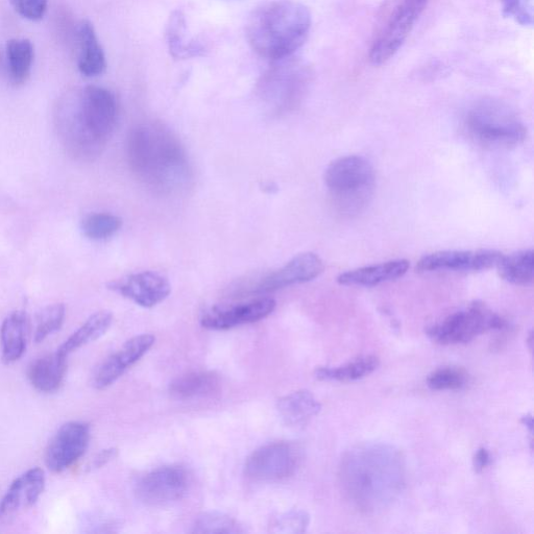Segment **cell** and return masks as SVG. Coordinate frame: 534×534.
Instances as JSON below:
<instances>
[{"instance_id":"obj_24","label":"cell","mask_w":534,"mask_h":534,"mask_svg":"<svg viewBox=\"0 0 534 534\" xmlns=\"http://www.w3.org/2000/svg\"><path fill=\"white\" fill-rule=\"evenodd\" d=\"M221 378L213 372H193L175 379L169 392L181 400L207 398L220 391Z\"/></svg>"},{"instance_id":"obj_8","label":"cell","mask_w":534,"mask_h":534,"mask_svg":"<svg viewBox=\"0 0 534 534\" xmlns=\"http://www.w3.org/2000/svg\"><path fill=\"white\" fill-rule=\"evenodd\" d=\"M505 320L482 302H473L468 308L457 311L428 329V335L441 345L466 344L483 333L500 330Z\"/></svg>"},{"instance_id":"obj_29","label":"cell","mask_w":534,"mask_h":534,"mask_svg":"<svg viewBox=\"0 0 534 534\" xmlns=\"http://www.w3.org/2000/svg\"><path fill=\"white\" fill-rule=\"evenodd\" d=\"M379 358L363 356L338 368H320L315 377L323 381L351 382L369 376L379 367Z\"/></svg>"},{"instance_id":"obj_36","label":"cell","mask_w":534,"mask_h":534,"mask_svg":"<svg viewBox=\"0 0 534 534\" xmlns=\"http://www.w3.org/2000/svg\"><path fill=\"white\" fill-rule=\"evenodd\" d=\"M15 11L31 21L41 20L47 11V0H10Z\"/></svg>"},{"instance_id":"obj_1","label":"cell","mask_w":534,"mask_h":534,"mask_svg":"<svg viewBox=\"0 0 534 534\" xmlns=\"http://www.w3.org/2000/svg\"><path fill=\"white\" fill-rule=\"evenodd\" d=\"M117 115L115 96L106 88L88 86L63 96L55 124L69 156L87 161L100 155L115 129Z\"/></svg>"},{"instance_id":"obj_27","label":"cell","mask_w":534,"mask_h":534,"mask_svg":"<svg viewBox=\"0 0 534 534\" xmlns=\"http://www.w3.org/2000/svg\"><path fill=\"white\" fill-rule=\"evenodd\" d=\"M35 51L28 39H12L7 44L10 81L15 86L26 84L31 76Z\"/></svg>"},{"instance_id":"obj_39","label":"cell","mask_w":534,"mask_h":534,"mask_svg":"<svg viewBox=\"0 0 534 534\" xmlns=\"http://www.w3.org/2000/svg\"><path fill=\"white\" fill-rule=\"evenodd\" d=\"M522 422L529 428L530 432H532L533 420L531 416L524 417Z\"/></svg>"},{"instance_id":"obj_12","label":"cell","mask_w":534,"mask_h":534,"mask_svg":"<svg viewBox=\"0 0 534 534\" xmlns=\"http://www.w3.org/2000/svg\"><path fill=\"white\" fill-rule=\"evenodd\" d=\"M90 442V427L82 422L63 425L48 445L45 464L55 473H62L85 454Z\"/></svg>"},{"instance_id":"obj_6","label":"cell","mask_w":534,"mask_h":534,"mask_svg":"<svg viewBox=\"0 0 534 534\" xmlns=\"http://www.w3.org/2000/svg\"><path fill=\"white\" fill-rule=\"evenodd\" d=\"M325 183L339 210L348 214L358 213L369 204L373 196L374 168L362 157H342L326 169Z\"/></svg>"},{"instance_id":"obj_17","label":"cell","mask_w":534,"mask_h":534,"mask_svg":"<svg viewBox=\"0 0 534 534\" xmlns=\"http://www.w3.org/2000/svg\"><path fill=\"white\" fill-rule=\"evenodd\" d=\"M325 270L323 260L313 253H304L291 259L279 271L265 278L258 287L259 293H271L287 286L309 282Z\"/></svg>"},{"instance_id":"obj_34","label":"cell","mask_w":534,"mask_h":534,"mask_svg":"<svg viewBox=\"0 0 534 534\" xmlns=\"http://www.w3.org/2000/svg\"><path fill=\"white\" fill-rule=\"evenodd\" d=\"M506 17L515 20L523 27H533V0H500Z\"/></svg>"},{"instance_id":"obj_28","label":"cell","mask_w":534,"mask_h":534,"mask_svg":"<svg viewBox=\"0 0 534 534\" xmlns=\"http://www.w3.org/2000/svg\"><path fill=\"white\" fill-rule=\"evenodd\" d=\"M500 277L508 283L526 286L533 282L534 253L525 250L501 256L497 265Z\"/></svg>"},{"instance_id":"obj_19","label":"cell","mask_w":534,"mask_h":534,"mask_svg":"<svg viewBox=\"0 0 534 534\" xmlns=\"http://www.w3.org/2000/svg\"><path fill=\"white\" fill-rule=\"evenodd\" d=\"M79 59L81 74L87 78L99 77L107 68L106 55L97 38L93 24L83 20L78 28Z\"/></svg>"},{"instance_id":"obj_14","label":"cell","mask_w":534,"mask_h":534,"mask_svg":"<svg viewBox=\"0 0 534 534\" xmlns=\"http://www.w3.org/2000/svg\"><path fill=\"white\" fill-rule=\"evenodd\" d=\"M108 287L143 308H153L159 305L172 293V285L168 279L151 271L115 280Z\"/></svg>"},{"instance_id":"obj_37","label":"cell","mask_w":534,"mask_h":534,"mask_svg":"<svg viewBox=\"0 0 534 534\" xmlns=\"http://www.w3.org/2000/svg\"><path fill=\"white\" fill-rule=\"evenodd\" d=\"M475 472L480 473L491 463V456L487 449L480 448L474 456Z\"/></svg>"},{"instance_id":"obj_33","label":"cell","mask_w":534,"mask_h":534,"mask_svg":"<svg viewBox=\"0 0 534 534\" xmlns=\"http://www.w3.org/2000/svg\"><path fill=\"white\" fill-rule=\"evenodd\" d=\"M466 382L464 372L451 368L435 371L427 379V384L433 391H457L463 388Z\"/></svg>"},{"instance_id":"obj_15","label":"cell","mask_w":534,"mask_h":534,"mask_svg":"<svg viewBox=\"0 0 534 534\" xmlns=\"http://www.w3.org/2000/svg\"><path fill=\"white\" fill-rule=\"evenodd\" d=\"M501 256V253L493 250L435 252L423 257L416 270L419 273L480 272L496 266Z\"/></svg>"},{"instance_id":"obj_11","label":"cell","mask_w":534,"mask_h":534,"mask_svg":"<svg viewBox=\"0 0 534 534\" xmlns=\"http://www.w3.org/2000/svg\"><path fill=\"white\" fill-rule=\"evenodd\" d=\"M188 489L187 471L171 466L156 469L141 477L136 484L135 494L144 504L160 506L181 500Z\"/></svg>"},{"instance_id":"obj_31","label":"cell","mask_w":534,"mask_h":534,"mask_svg":"<svg viewBox=\"0 0 534 534\" xmlns=\"http://www.w3.org/2000/svg\"><path fill=\"white\" fill-rule=\"evenodd\" d=\"M66 309L63 304L45 307L37 315L35 341L42 343L44 339L61 329L65 321Z\"/></svg>"},{"instance_id":"obj_10","label":"cell","mask_w":534,"mask_h":534,"mask_svg":"<svg viewBox=\"0 0 534 534\" xmlns=\"http://www.w3.org/2000/svg\"><path fill=\"white\" fill-rule=\"evenodd\" d=\"M300 463L299 448L275 443L256 450L247 460L246 474L257 481H277L293 475Z\"/></svg>"},{"instance_id":"obj_23","label":"cell","mask_w":534,"mask_h":534,"mask_svg":"<svg viewBox=\"0 0 534 534\" xmlns=\"http://www.w3.org/2000/svg\"><path fill=\"white\" fill-rule=\"evenodd\" d=\"M165 38L168 51L177 60L200 57L205 54V45L199 40H187V22L184 13L174 11L169 16Z\"/></svg>"},{"instance_id":"obj_18","label":"cell","mask_w":534,"mask_h":534,"mask_svg":"<svg viewBox=\"0 0 534 534\" xmlns=\"http://www.w3.org/2000/svg\"><path fill=\"white\" fill-rule=\"evenodd\" d=\"M45 488V475L39 468L23 473L11 484L0 501V517L6 518L27 511L38 501Z\"/></svg>"},{"instance_id":"obj_32","label":"cell","mask_w":534,"mask_h":534,"mask_svg":"<svg viewBox=\"0 0 534 534\" xmlns=\"http://www.w3.org/2000/svg\"><path fill=\"white\" fill-rule=\"evenodd\" d=\"M194 533H227L245 532L244 528L233 518L220 513H207L199 517L193 525Z\"/></svg>"},{"instance_id":"obj_21","label":"cell","mask_w":534,"mask_h":534,"mask_svg":"<svg viewBox=\"0 0 534 534\" xmlns=\"http://www.w3.org/2000/svg\"><path fill=\"white\" fill-rule=\"evenodd\" d=\"M409 269V262L404 259L388 261L361 269L349 271L337 278V282L347 286H376L404 276Z\"/></svg>"},{"instance_id":"obj_25","label":"cell","mask_w":534,"mask_h":534,"mask_svg":"<svg viewBox=\"0 0 534 534\" xmlns=\"http://www.w3.org/2000/svg\"><path fill=\"white\" fill-rule=\"evenodd\" d=\"M277 408L287 425L301 427L318 416L322 406L310 392L303 390L279 399Z\"/></svg>"},{"instance_id":"obj_16","label":"cell","mask_w":534,"mask_h":534,"mask_svg":"<svg viewBox=\"0 0 534 534\" xmlns=\"http://www.w3.org/2000/svg\"><path fill=\"white\" fill-rule=\"evenodd\" d=\"M155 341V337L151 334L131 338L123 348L107 358L97 369L93 378L94 387L97 390H105L114 384L152 349Z\"/></svg>"},{"instance_id":"obj_7","label":"cell","mask_w":534,"mask_h":534,"mask_svg":"<svg viewBox=\"0 0 534 534\" xmlns=\"http://www.w3.org/2000/svg\"><path fill=\"white\" fill-rule=\"evenodd\" d=\"M309 80V69L293 56L273 62L260 78L257 93L267 106L285 112L300 104Z\"/></svg>"},{"instance_id":"obj_20","label":"cell","mask_w":534,"mask_h":534,"mask_svg":"<svg viewBox=\"0 0 534 534\" xmlns=\"http://www.w3.org/2000/svg\"><path fill=\"white\" fill-rule=\"evenodd\" d=\"M30 331L31 323L27 312L15 311L4 321L0 341L6 363H14L26 353Z\"/></svg>"},{"instance_id":"obj_22","label":"cell","mask_w":534,"mask_h":534,"mask_svg":"<svg viewBox=\"0 0 534 534\" xmlns=\"http://www.w3.org/2000/svg\"><path fill=\"white\" fill-rule=\"evenodd\" d=\"M67 370V357L59 352L35 360L29 369L31 384L40 393L52 394L61 387Z\"/></svg>"},{"instance_id":"obj_26","label":"cell","mask_w":534,"mask_h":534,"mask_svg":"<svg viewBox=\"0 0 534 534\" xmlns=\"http://www.w3.org/2000/svg\"><path fill=\"white\" fill-rule=\"evenodd\" d=\"M113 315L109 311H99L91 317L61 346L58 352L68 357L71 353L97 341L111 327Z\"/></svg>"},{"instance_id":"obj_13","label":"cell","mask_w":534,"mask_h":534,"mask_svg":"<svg viewBox=\"0 0 534 534\" xmlns=\"http://www.w3.org/2000/svg\"><path fill=\"white\" fill-rule=\"evenodd\" d=\"M275 308L276 302L272 298H260L228 306H215L203 315L201 324L209 330H228L259 322L269 317Z\"/></svg>"},{"instance_id":"obj_4","label":"cell","mask_w":534,"mask_h":534,"mask_svg":"<svg viewBox=\"0 0 534 534\" xmlns=\"http://www.w3.org/2000/svg\"><path fill=\"white\" fill-rule=\"evenodd\" d=\"M311 29L309 10L296 0H270L249 16L247 38L252 50L271 62L293 57Z\"/></svg>"},{"instance_id":"obj_5","label":"cell","mask_w":534,"mask_h":534,"mask_svg":"<svg viewBox=\"0 0 534 534\" xmlns=\"http://www.w3.org/2000/svg\"><path fill=\"white\" fill-rule=\"evenodd\" d=\"M464 126L471 139L489 149L518 147L527 137L519 116L495 101H482L466 114Z\"/></svg>"},{"instance_id":"obj_2","label":"cell","mask_w":534,"mask_h":534,"mask_svg":"<svg viewBox=\"0 0 534 534\" xmlns=\"http://www.w3.org/2000/svg\"><path fill=\"white\" fill-rule=\"evenodd\" d=\"M339 478L345 493L361 511L377 512L402 491L404 460L392 447L358 446L342 460Z\"/></svg>"},{"instance_id":"obj_35","label":"cell","mask_w":534,"mask_h":534,"mask_svg":"<svg viewBox=\"0 0 534 534\" xmlns=\"http://www.w3.org/2000/svg\"><path fill=\"white\" fill-rule=\"evenodd\" d=\"M310 522L307 513L303 511H291L280 515L272 521L270 526L272 532L276 533H303Z\"/></svg>"},{"instance_id":"obj_9","label":"cell","mask_w":534,"mask_h":534,"mask_svg":"<svg viewBox=\"0 0 534 534\" xmlns=\"http://www.w3.org/2000/svg\"><path fill=\"white\" fill-rule=\"evenodd\" d=\"M428 2L429 0H397L373 41L369 57L374 65L385 64L401 50Z\"/></svg>"},{"instance_id":"obj_38","label":"cell","mask_w":534,"mask_h":534,"mask_svg":"<svg viewBox=\"0 0 534 534\" xmlns=\"http://www.w3.org/2000/svg\"><path fill=\"white\" fill-rule=\"evenodd\" d=\"M117 454L116 449H108L104 450L102 453L97 455L94 460L92 461V464L90 466V469H100L103 466L107 465L110 460H112Z\"/></svg>"},{"instance_id":"obj_30","label":"cell","mask_w":534,"mask_h":534,"mask_svg":"<svg viewBox=\"0 0 534 534\" xmlns=\"http://www.w3.org/2000/svg\"><path fill=\"white\" fill-rule=\"evenodd\" d=\"M123 225L120 218L110 213H93L82 223L86 237L92 240H105L114 236Z\"/></svg>"},{"instance_id":"obj_3","label":"cell","mask_w":534,"mask_h":534,"mask_svg":"<svg viewBox=\"0 0 534 534\" xmlns=\"http://www.w3.org/2000/svg\"><path fill=\"white\" fill-rule=\"evenodd\" d=\"M128 159L136 177L158 192L179 191L191 178L190 163L182 144L161 125H140L131 131Z\"/></svg>"}]
</instances>
